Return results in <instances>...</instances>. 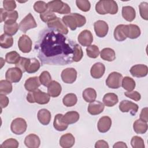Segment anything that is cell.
<instances>
[{
	"label": "cell",
	"instance_id": "6da1fadb",
	"mask_svg": "<svg viewBox=\"0 0 148 148\" xmlns=\"http://www.w3.org/2000/svg\"><path fill=\"white\" fill-rule=\"evenodd\" d=\"M76 43L53 29L40 32L35 49L42 64L65 65L73 61V49Z\"/></svg>",
	"mask_w": 148,
	"mask_h": 148
},
{
	"label": "cell",
	"instance_id": "7a4b0ae2",
	"mask_svg": "<svg viewBox=\"0 0 148 148\" xmlns=\"http://www.w3.org/2000/svg\"><path fill=\"white\" fill-rule=\"evenodd\" d=\"M62 20L66 26L69 27L72 31H74L77 27H81L86 23V17L77 13H70L63 16Z\"/></svg>",
	"mask_w": 148,
	"mask_h": 148
},
{
	"label": "cell",
	"instance_id": "3957f363",
	"mask_svg": "<svg viewBox=\"0 0 148 148\" xmlns=\"http://www.w3.org/2000/svg\"><path fill=\"white\" fill-rule=\"evenodd\" d=\"M95 10L102 15L108 13L115 14L118 12V5L113 0H101L96 3Z\"/></svg>",
	"mask_w": 148,
	"mask_h": 148
},
{
	"label": "cell",
	"instance_id": "277c9868",
	"mask_svg": "<svg viewBox=\"0 0 148 148\" xmlns=\"http://www.w3.org/2000/svg\"><path fill=\"white\" fill-rule=\"evenodd\" d=\"M50 95L48 93L37 89L34 91H29L27 95V100L28 102L33 103H37L40 105L47 103L50 101Z\"/></svg>",
	"mask_w": 148,
	"mask_h": 148
},
{
	"label": "cell",
	"instance_id": "5b68a950",
	"mask_svg": "<svg viewBox=\"0 0 148 148\" xmlns=\"http://www.w3.org/2000/svg\"><path fill=\"white\" fill-rule=\"evenodd\" d=\"M47 9L53 13L59 14H70L71 12L69 6L60 0L49 1L47 3Z\"/></svg>",
	"mask_w": 148,
	"mask_h": 148
},
{
	"label": "cell",
	"instance_id": "8992f818",
	"mask_svg": "<svg viewBox=\"0 0 148 148\" xmlns=\"http://www.w3.org/2000/svg\"><path fill=\"white\" fill-rule=\"evenodd\" d=\"M27 128L26 121L21 117L14 119L10 125L12 132L16 135H21L24 134Z\"/></svg>",
	"mask_w": 148,
	"mask_h": 148
},
{
	"label": "cell",
	"instance_id": "52a82bcc",
	"mask_svg": "<svg viewBox=\"0 0 148 148\" xmlns=\"http://www.w3.org/2000/svg\"><path fill=\"white\" fill-rule=\"evenodd\" d=\"M123 76L117 72H111L106 80V86L112 89L119 88L121 86Z\"/></svg>",
	"mask_w": 148,
	"mask_h": 148
},
{
	"label": "cell",
	"instance_id": "ba28073f",
	"mask_svg": "<svg viewBox=\"0 0 148 148\" xmlns=\"http://www.w3.org/2000/svg\"><path fill=\"white\" fill-rule=\"evenodd\" d=\"M18 17V13L16 10L6 11L5 9H0L1 23L4 21V24H11L16 22Z\"/></svg>",
	"mask_w": 148,
	"mask_h": 148
},
{
	"label": "cell",
	"instance_id": "9c48e42d",
	"mask_svg": "<svg viewBox=\"0 0 148 148\" xmlns=\"http://www.w3.org/2000/svg\"><path fill=\"white\" fill-rule=\"evenodd\" d=\"M37 24L31 13H28L20 23L19 29L25 33L28 30L36 28Z\"/></svg>",
	"mask_w": 148,
	"mask_h": 148
},
{
	"label": "cell",
	"instance_id": "30bf717a",
	"mask_svg": "<svg viewBox=\"0 0 148 148\" xmlns=\"http://www.w3.org/2000/svg\"><path fill=\"white\" fill-rule=\"evenodd\" d=\"M47 24L49 28L54 29L63 35H66L68 33V29L67 27L59 17H57L56 19Z\"/></svg>",
	"mask_w": 148,
	"mask_h": 148
},
{
	"label": "cell",
	"instance_id": "8fae6325",
	"mask_svg": "<svg viewBox=\"0 0 148 148\" xmlns=\"http://www.w3.org/2000/svg\"><path fill=\"white\" fill-rule=\"evenodd\" d=\"M23 76V72L17 67L9 68L5 73V78L11 83H17L20 82Z\"/></svg>",
	"mask_w": 148,
	"mask_h": 148
},
{
	"label": "cell",
	"instance_id": "7c38bea8",
	"mask_svg": "<svg viewBox=\"0 0 148 148\" xmlns=\"http://www.w3.org/2000/svg\"><path fill=\"white\" fill-rule=\"evenodd\" d=\"M61 79L62 81L67 84L74 83L77 78V71L75 68H67L61 72Z\"/></svg>",
	"mask_w": 148,
	"mask_h": 148
},
{
	"label": "cell",
	"instance_id": "4fadbf2b",
	"mask_svg": "<svg viewBox=\"0 0 148 148\" xmlns=\"http://www.w3.org/2000/svg\"><path fill=\"white\" fill-rule=\"evenodd\" d=\"M32 42L27 35H21L18 40V47L20 50L24 53H28L31 51Z\"/></svg>",
	"mask_w": 148,
	"mask_h": 148
},
{
	"label": "cell",
	"instance_id": "5bb4252c",
	"mask_svg": "<svg viewBox=\"0 0 148 148\" xmlns=\"http://www.w3.org/2000/svg\"><path fill=\"white\" fill-rule=\"evenodd\" d=\"M138 109L139 106L137 104L128 100H123L119 105V109L121 112H130L132 115H135Z\"/></svg>",
	"mask_w": 148,
	"mask_h": 148
},
{
	"label": "cell",
	"instance_id": "9a60e30c",
	"mask_svg": "<svg viewBox=\"0 0 148 148\" xmlns=\"http://www.w3.org/2000/svg\"><path fill=\"white\" fill-rule=\"evenodd\" d=\"M94 28L96 35L99 38L105 37L109 30L108 24L103 20H98L94 23Z\"/></svg>",
	"mask_w": 148,
	"mask_h": 148
},
{
	"label": "cell",
	"instance_id": "2e32d148",
	"mask_svg": "<svg viewBox=\"0 0 148 148\" xmlns=\"http://www.w3.org/2000/svg\"><path fill=\"white\" fill-rule=\"evenodd\" d=\"M77 40L83 46H88L93 42L92 34L89 30H83L78 35Z\"/></svg>",
	"mask_w": 148,
	"mask_h": 148
},
{
	"label": "cell",
	"instance_id": "e0dca14e",
	"mask_svg": "<svg viewBox=\"0 0 148 148\" xmlns=\"http://www.w3.org/2000/svg\"><path fill=\"white\" fill-rule=\"evenodd\" d=\"M130 72L134 77H142L147 75L148 68L147 65L144 64H136L131 68Z\"/></svg>",
	"mask_w": 148,
	"mask_h": 148
},
{
	"label": "cell",
	"instance_id": "ac0fdd59",
	"mask_svg": "<svg viewBox=\"0 0 148 148\" xmlns=\"http://www.w3.org/2000/svg\"><path fill=\"white\" fill-rule=\"evenodd\" d=\"M105 72V66L101 62L95 63L91 68L90 74L94 79H99L102 77Z\"/></svg>",
	"mask_w": 148,
	"mask_h": 148
},
{
	"label": "cell",
	"instance_id": "d6986e66",
	"mask_svg": "<svg viewBox=\"0 0 148 148\" xmlns=\"http://www.w3.org/2000/svg\"><path fill=\"white\" fill-rule=\"evenodd\" d=\"M112 126V120L109 116H103L99 119L97 124L98 131L101 133L108 132Z\"/></svg>",
	"mask_w": 148,
	"mask_h": 148
},
{
	"label": "cell",
	"instance_id": "ffe728a7",
	"mask_svg": "<svg viewBox=\"0 0 148 148\" xmlns=\"http://www.w3.org/2000/svg\"><path fill=\"white\" fill-rule=\"evenodd\" d=\"M104 104L99 101H94L90 102L88 106V112L91 115H97L101 113L104 110Z\"/></svg>",
	"mask_w": 148,
	"mask_h": 148
},
{
	"label": "cell",
	"instance_id": "44dd1931",
	"mask_svg": "<svg viewBox=\"0 0 148 148\" xmlns=\"http://www.w3.org/2000/svg\"><path fill=\"white\" fill-rule=\"evenodd\" d=\"M75 142V137L71 133L62 135L60 139V145L63 148H70L72 147Z\"/></svg>",
	"mask_w": 148,
	"mask_h": 148
},
{
	"label": "cell",
	"instance_id": "7402d4cb",
	"mask_svg": "<svg viewBox=\"0 0 148 148\" xmlns=\"http://www.w3.org/2000/svg\"><path fill=\"white\" fill-rule=\"evenodd\" d=\"M24 144L28 148H37L40 146V140L36 134H30L25 138Z\"/></svg>",
	"mask_w": 148,
	"mask_h": 148
},
{
	"label": "cell",
	"instance_id": "603a6c76",
	"mask_svg": "<svg viewBox=\"0 0 148 148\" xmlns=\"http://www.w3.org/2000/svg\"><path fill=\"white\" fill-rule=\"evenodd\" d=\"M61 90L62 87L61 84L55 80L51 81L47 86V92L51 97L56 98L58 97L61 92Z\"/></svg>",
	"mask_w": 148,
	"mask_h": 148
},
{
	"label": "cell",
	"instance_id": "cb8c5ba5",
	"mask_svg": "<svg viewBox=\"0 0 148 148\" xmlns=\"http://www.w3.org/2000/svg\"><path fill=\"white\" fill-rule=\"evenodd\" d=\"M40 86V82L39 77L37 76L29 77L25 80L24 83V87L28 91H34L38 89Z\"/></svg>",
	"mask_w": 148,
	"mask_h": 148
},
{
	"label": "cell",
	"instance_id": "d4e9b609",
	"mask_svg": "<svg viewBox=\"0 0 148 148\" xmlns=\"http://www.w3.org/2000/svg\"><path fill=\"white\" fill-rule=\"evenodd\" d=\"M125 28L127 38L134 39L138 38L140 35V29L138 25L130 24L126 25Z\"/></svg>",
	"mask_w": 148,
	"mask_h": 148
},
{
	"label": "cell",
	"instance_id": "484cf974",
	"mask_svg": "<svg viewBox=\"0 0 148 148\" xmlns=\"http://www.w3.org/2000/svg\"><path fill=\"white\" fill-rule=\"evenodd\" d=\"M126 25L120 24L118 25L114 30V38L119 42H122L127 39L126 35Z\"/></svg>",
	"mask_w": 148,
	"mask_h": 148
},
{
	"label": "cell",
	"instance_id": "4316f807",
	"mask_svg": "<svg viewBox=\"0 0 148 148\" xmlns=\"http://www.w3.org/2000/svg\"><path fill=\"white\" fill-rule=\"evenodd\" d=\"M122 16L127 21L131 22L136 16V12L135 9L131 6H125L122 8Z\"/></svg>",
	"mask_w": 148,
	"mask_h": 148
},
{
	"label": "cell",
	"instance_id": "83f0119b",
	"mask_svg": "<svg viewBox=\"0 0 148 148\" xmlns=\"http://www.w3.org/2000/svg\"><path fill=\"white\" fill-rule=\"evenodd\" d=\"M38 119L39 121L44 125H47L49 124L51 120V113L46 109H40L38 112Z\"/></svg>",
	"mask_w": 148,
	"mask_h": 148
},
{
	"label": "cell",
	"instance_id": "f1b7e54d",
	"mask_svg": "<svg viewBox=\"0 0 148 148\" xmlns=\"http://www.w3.org/2000/svg\"><path fill=\"white\" fill-rule=\"evenodd\" d=\"M40 66V62L36 58H28L25 70L28 73H34L39 70Z\"/></svg>",
	"mask_w": 148,
	"mask_h": 148
},
{
	"label": "cell",
	"instance_id": "f546056e",
	"mask_svg": "<svg viewBox=\"0 0 148 148\" xmlns=\"http://www.w3.org/2000/svg\"><path fill=\"white\" fill-rule=\"evenodd\" d=\"M80 116L76 111H69L62 116V120L67 124H72L76 123L79 119Z\"/></svg>",
	"mask_w": 148,
	"mask_h": 148
},
{
	"label": "cell",
	"instance_id": "4dcf8cb0",
	"mask_svg": "<svg viewBox=\"0 0 148 148\" xmlns=\"http://www.w3.org/2000/svg\"><path fill=\"white\" fill-rule=\"evenodd\" d=\"M63 114H57L55 116L53 121V126L54 128L58 131H63L67 129L68 127V124L64 123L62 120Z\"/></svg>",
	"mask_w": 148,
	"mask_h": 148
},
{
	"label": "cell",
	"instance_id": "1f68e13d",
	"mask_svg": "<svg viewBox=\"0 0 148 148\" xmlns=\"http://www.w3.org/2000/svg\"><path fill=\"white\" fill-rule=\"evenodd\" d=\"M102 101L105 106L108 107H112L118 103L119 99L116 94L109 92L105 94Z\"/></svg>",
	"mask_w": 148,
	"mask_h": 148
},
{
	"label": "cell",
	"instance_id": "d6a6232c",
	"mask_svg": "<svg viewBox=\"0 0 148 148\" xmlns=\"http://www.w3.org/2000/svg\"><path fill=\"white\" fill-rule=\"evenodd\" d=\"M100 56L103 60L110 62L116 59L115 51L109 47L103 49L100 52Z\"/></svg>",
	"mask_w": 148,
	"mask_h": 148
},
{
	"label": "cell",
	"instance_id": "836d02e7",
	"mask_svg": "<svg viewBox=\"0 0 148 148\" xmlns=\"http://www.w3.org/2000/svg\"><path fill=\"white\" fill-rule=\"evenodd\" d=\"M147 124L140 119L135 120L133 124L134 131L138 134H143L147 130Z\"/></svg>",
	"mask_w": 148,
	"mask_h": 148
},
{
	"label": "cell",
	"instance_id": "e575fe53",
	"mask_svg": "<svg viewBox=\"0 0 148 148\" xmlns=\"http://www.w3.org/2000/svg\"><path fill=\"white\" fill-rule=\"evenodd\" d=\"M82 96L86 102L90 103L95 100L97 98V92L92 88H87L83 91Z\"/></svg>",
	"mask_w": 148,
	"mask_h": 148
},
{
	"label": "cell",
	"instance_id": "d590c367",
	"mask_svg": "<svg viewBox=\"0 0 148 148\" xmlns=\"http://www.w3.org/2000/svg\"><path fill=\"white\" fill-rule=\"evenodd\" d=\"M13 44V38L12 36L5 33L0 36V46L2 48L8 49L12 46Z\"/></svg>",
	"mask_w": 148,
	"mask_h": 148
},
{
	"label": "cell",
	"instance_id": "8d00e7d4",
	"mask_svg": "<svg viewBox=\"0 0 148 148\" xmlns=\"http://www.w3.org/2000/svg\"><path fill=\"white\" fill-rule=\"evenodd\" d=\"M77 98L73 93H69L65 95L62 99L63 104L66 107H71L75 105L77 103Z\"/></svg>",
	"mask_w": 148,
	"mask_h": 148
},
{
	"label": "cell",
	"instance_id": "74e56055",
	"mask_svg": "<svg viewBox=\"0 0 148 148\" xmlns=\"http://www.w3.org/2000/svg\"><path fill=\"white\" fill-rule=\"evenodd\" d=\"M121 86L124 89L128 91H131L135 88L136 84L135 80L129 76H125L122 79Z\"/></svg>",
	"mask_w": 148,
	"mask_h": 148
},
{
	"label": "cell",
	"instance_id": "f35d334b",
	"mask_svg": "<svg viewBox=\"0 0 148 148\" xmlns=\"http://www.w3.org/2000/svg\"><path fill=\"white\" fill-rule=\"evenodd\" d=\"M13 87L10 82L7 80L0 81V94L7 95L12 91Z\"/></svg>",
	"mask_w": 148,
	"mask_h": 148
},
{
	"label": "cell",
	"instance_id": "ab89813d",
	"mask_svg": "<svg viewBox=\"0 0 148 148\" xmlns=\"http://www.w3.org/2000/svg\"><path fill=\"white\" fill-rule=\"evenodd\" d=\"M18 29L19 25L16 22L11 24H4L3 25L4 32L10 36L15 35Z\"/></svg>",
	"mask_w": 148,
	"mask_h": 148
},
{
	"label": "cell",
	"instance_id": "60d3db41",
	"mask_svg": "<svg viewBox=\"0 0 148 148\" xmlns=\"http://www.w3.org/2000/svg\"><path fill=\"white\" fill-rule=\"evenodd\" d=\"M20 54L16 51L8 52L5 56V61L8 64H16L20 59Z\"/></svg>",
	"mask_w": 148,
	"mask_h": 148
},
{
	"label": "cell",
	"instance_id": "b9f144b4",
	"mask_svg": "<svg viewBox=\"0 0 148 148\" xmlns=\"http://www.w3.org/2000/svg\"><path fill=\"white\" fill-rule=\"evenodd\" d=\"M86 53L88 57L92 58H96L99 54V50L97 46L92 45L86 48Z\"/></svg>",
	"mask_w": 148,
	"mask_h": 148
},
{
	"label": "cell",
	"instance_id": "7bdbcfd3",
	"mask_svg": "<svg viewBox=\"0 0 148 148\" xmlns=\"http://www.w3.org/2000/svg\"><path fill=\"white\" fill-rule=\"evenodd\" d=\"M39 79L40 84H42L43 86L45 87H47L52 81L51 76L48 71L42 72L40 73L39 77Z\"/></svg>",
	"mask_w": 148,
	"mask_h": 148
},
{
	"label": "cell",
	"instance_id": "ee69618b",
	"mask_svg": "<svg viewBox=\"0 0 148 148\" xmlns=\"http://www.w3.org/2000/svg\"><path fill=\"white\" fill-rule=\"evenodd\" d=\"M40 18L42 21L48 23L49 22L56 19L57 16L54 13L47 9L45 12L40 14Z\"/></svg>",
	"mask_w": 148,
	"mask_h": 148
},
{
	"label": "cell",
	"instance_id": "f6af8a7d",
	"mask_svg": "<svg viewBox=\"0 0 148 148\" xmlns=\"http://www.w3.org/2000/svg\"><path fill=\"white\" fill-rule=\"evenodd\" d=\"M83 56V53L81 46L78 44H76L73 49V62H79L80 61Z\"/></svg>",
	"mask_w": 148,
	"mask_h": 148
},
{
	"label": "cell",
	"instance_id": "bcb514c9",
	"mask_svg": "<svg viewBox=\"0 0 148 148\" xmlns=\"http://www.w3.org/2000/svg\"><path fill=\"white\" fill-rule=\"evenodd\" d=\"M34 9L37 13H43L47 10V3L44 1H36L34 5Z\"/></svg>",
	"mask_w": 148,
	"mask_h": 148
},
{
	"label": "cell",
	"instance_id": "7dc6e473",
	"mask_svg": "<svg viewBox=\"0 0 148 148\" xmlns=\"http://www.w3.org/2000/svg\"><path fill=\"white\" fill-rule=\"evenodd\" d=\"M18 142L14 138H9L5 140L0 146V148H17Z\"/></svg>",
	"mask_w": 148,
	"mask_h": 148
},
{
	"label": "cell",
	"instance_id": "c3c4849f",
	"mask_svg": "<svg viewBox=\"0 0 148 148\" xmlns=\"http://www.w3.org/2000/svg\"><path fill=\"white\" fill-rule=\"evenodd\" d=\"M76 4L77 7L84 12L89 11L91 8L90 2L87 0H76Z\"/></svg>",
	"mask_w": 148,
	"mask_h": 148
},
{
	"label": "cell",
	"instance_id": "681fc988",
	"mask_svg": "<svg viewBox=\"0 0 148 148\" xmlns=\"http://www.w3.org/2000/svg\"><path fill=\"white\" fill-rule=\"evenodd\" d=\"M131 145L133 148H144L145 143L143 139L138 136H134L131 140Z\"/></svg>",
	"mask_w": 148,
	"mask_h": 148
},
{
	"label": "cell",
	"instance_id": "f907efd6",
	"mask_svg": "<svg viewBox=\"0 0 148 148\" xmlns=\"http://www.w3.org/2000/svg\"><path fill=\"white\" fill-rule=\"evenodd\" d=\"M140 15L142 18L145 20H148V3L146 2H142L139 5Z\"/></svg>",
	"mask_w": 148,
	"mask_h": 148
},
{
	"label": "cell",
	"instance_id": "816d5d0a",
	"mask_svg": "<svg viewBox=\"0 0 148 148\" xmlns=\"http://www.w3.org/2000/svg\"><path fill=\"white\" fill-rule=\"evenodd\" d=\"M3 7L6 11H13L16 8V1L13 0H4L3 1Z\"/></svg>",
	"mask_w": 148,
	"mask_h": 148
},
{
	"label": "cell",
	"instance_id": "f5cc1de1",
	"mask_svg": "<svg viewBox=\"0 0 148 148\" xmlns=\"http://www.w3.org/2000/svg\"><path fill=\"white\" fill-rule=\"evenodd\" d=\"M124 95L127 97H128L132 100H134L135 101H139L141 98L140 94L136 91H131L125 92Z\"/></svg>",
	"mask_w": 148,
	"mask_h": 148
},
{
	"label": "cell",
	"instance_id": "db71d44e",
	"mask_svg": "<svg viewBox=\"0 0 148 148\" xmlns=\"http://www.w3.org/2000/svg\"><path fill=\"white\" fill-rule=\"evenodd\" d=\"M28 60V58H25V57H21L19 61L16 64H15L16 67L18 68L19 69H20L23 72H25V66L27 65Z\"/></svg>",
	"mask_w": 148,
	"mask_h": 148
},
{
	"label": "cell",
	"instance_id": "11a10c76",
	"mask_svg": "<svg viewBox=\"0 0 148 148\" xmlns=\"http://www.w3.org/2000/svg\"><path fill=\"white\" fill-rule=\"evenodd\" d=\"M9 104V98L6 95L0 94V105L1 110L3 108H6Z\"/></svg>",
	"mask_w": 148,
	"mask_h": 148
},
{
	"label": "cell",
	"instance_id": "9f6ffc18",
	"mask_svg": "<svg viewBox=\"0 0 148 148\" xmlns=\"http://www.w3.org/2000/svg\"><path fill=\"white\" fill-rule=\"evenodd\" d=\"M95 148H109V145L104 140H99L95 144Z\"/></svg>",
	"mask_w": 148,
	"mask_h": 148
},
{
	"label": "cell",
	"instance_id": "6f0895ef",
	"mask_svg": "<svg viewBox=\"0 0 148 148\" xmlns=\"http://www.w3.org/2000/svg\"><path fill=\"white\" fill-rule=\"evenodd\" d=\"M140 119L145 121H148V116H147V108H144L142 109V111L140 114Z\"/></svg>",
	"mask_w": 148,
	"mask_h": 148
},
{
	"label": "cell",
	"instance_id": "680465c9",
	"mask_svg": "<svg viewBox=\"0 0 148 148\" xmlns=\"http://www.w3.org/2000/svg\"><path fill=\"white\" fill-rule=\"evenodd\" d=\"M113 148H116V147H123V148H127V146L125 144V143L123 142H116L113 146Z\"/></svg>",
	"mask_w": 148,
	"mask_h": 148
}]
</instances>
